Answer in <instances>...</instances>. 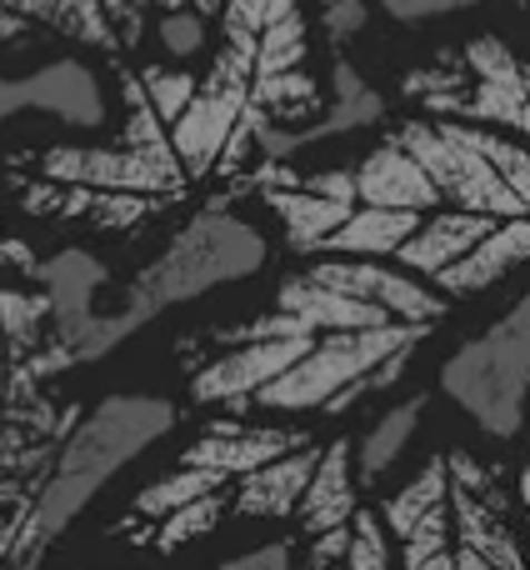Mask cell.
<instances>
[{
	"mask_svg": "<svg viewBox=\"0 0 530 570\" xmlns=\"http://www.w3.org/2000/svg\"><path fill=\"white\" fill-rule=\"evenodd\" d=\"M36 271H40V250L0 210V281H36Z\"/></svg>",
	"mask_w": 530,
	"mask_h": 570,
	"instance_id": "14",
	"label": "cell"
},
{
	"mask_svg": "<svg viewBox=\"0 0 530 570\" xmlns=\"http://www.w3.org/2000/svg\"><path fill=\"white\" fill-rule=\"evenodd\" d=\"M355 455H351V441H331L321 451V465H315L311 485H305L301 505H295V515H301V525L311 535H331V531H345V525L355 521Z\"/></svg>",
	"mask_w": 530,
	"mask_h": 570,
	"instance_id": "9",
	"label": "cell"
},
{
	"mask_svg": "<svg viewBox=\"0 0 530 570\" xmlns=\"http://www.w3.org/2000/svg\"><path fill=\"white\" fill-rule=\"evenodd\" d=\"M475 6H491V0H371V10L391 16L395 26H431V20L465 16Z\"/></svg>",
	"mask_w": 530,
	"mask_h": 570,
	"instance_id": "13",
	"label": "cell"
},
{
	"mask_svg": "<svg viewBox=\"0 0 530 570\" xmlns=\"http://www.w3.org/2000/svg\"><path fill=\"white\" fill-rule=\"evenodd\" d=\"M445 495H451V485H445V465L431 461L411 485H405V491L391 495V505H385V525H391L395 535H411L415 525L425 521V515L441 511Z\"/></svg>",
	"mask_w": 530,
	"mask_h": 570,
	"instance_id": "11",
	"label": "cell"
},
{
	"mask_svg": "<svg viewBox=\"0 0 530 570\" xmlns=\"http://www.w3.org/2000/svg\"><path fill=\"white\" fill-rule=\"evenodd\" d=\"M421 411H425V401H421V395H411V401L391 405V411H385L381 421H375L371 431H365L361 455H355V481L371 485V481H381V475L391 471L395 455H401L405 445H411L415 425H421Z\"/></svg>",
	"mask_w": 530,
	"mask_h": 570,
	"instance_id": "10",
	"label": "cell"
},
{
	"mask_svg": "<svg viewBox=\"0 0 530 570\" xmlns=\"http://www.w3.org/2000/svg\"><path fill=\"white\" fill-rule=\"evenodd\" d=\"M56 305L36 281H0V570H36L40 495L86 405L66 395L76 375Z\"/></svg>",
	"mask_w": 530,
	"mask_h": 570,
	"instance_id": "4",
	"label": "cell"
},
{
	"mask_svg": "<svg viewBox=\"0 0 530 570\" xmlns=\"http://www.w3.org/2000/svg\"><path fill=\"white\" fill-rule=\"evenodd\" d=\"M421 570H455V561H451V556H435V561L421 566Z\"/></svg>",
	"mask_w": 530,
	"mask_h": 570,
	"instance_id": "18",
	"label": "cell"
},
{
	"mask_svg": "<svg viewBox=\"0 0 530 570\" xmlns=\"http://www.w3.org/2000/svg\"><path fill=\"white\" fill-rule=\"evenodd\" d=\"M441 385L485 435L511 441L521 431L530 395V295L445 361Z\"/></svg>",
	"mask_w": 530,
	"mask_h": 570,
	"instance_id": "8",
	"label": "cell"
},
{
	"mask_svg": "<svg viewBox=\"0 0 530 570\" xmlns=\"http://www.w3.org/2000/svg\"><path fill=\"white\" fill-rule=\"evenodd\" d=\"M315 16H321V30H325V46L331 50H345L365 26H371V0H311Z\"/></svg>",
	"mask_w": 530,
	"mask_h": 570,
	"instance_id": "12",
	"label": "cell"
},
{
	"mask_svg": "<svg viewBox=\"0 0 530 570\" xmlns=\"http://www.w3.org/2000/svg\"><path fill=\"white\" fill-rule=\"evenodd\" d=\"M220 570H291V551L285 546H256V551L236 556V561H226Z\"/></svg>",
	"mask_w": 530,
	"mask_h": 570,
	"instance_id": "16",
	"label": "cell"
},
{
	"mask_svg": "<svg viewBox=\"0 0 530 570\" xmlns=\"http://www.w3.org/2000/svg\"><path fill=\"white\" fill-rule=\"evenodd\" d=\"M401 96L421 116H451L530 140V46L506 36H471L425 66L405 70Z\"/></svg>",
	"mask_w": 530,
	"mask_h": 570,
	"instance_id": "7",
	"label": "cell"
},
{
	"mask_svg": "<svg viewBox=\"0 0 530 570\" xmlns=\"http://www.w3.org/2000/svg\"><path fill=\"white\" fill-rule=\"evenodd\" d=\"M241 206L271 256H361L441 295H481L530 266V140L451 116H385L375 130L265 160Z\"/></svg>",
	"mask_w": 530,
	"mask_h": 570,
	"instance_id": "2",
	"label": "cell"
},
{
	"mask_svg": "<svg viewBox=\"0 0 530 570\" xmlns=\"http://www.w3.org/2000/svg\"><path fill=\"white\" fill-rule=\"evenodd\" d=\"M331 60L311 0H226L200 56L106 70L96 130L0 126V210L40 256L76 246L126 281L325 116Z\"/></svg>",
	"mask_w": 530,
	"mask_h": 570,
	"instance_id": "1",
	"label": "cell"
},
{
	"mask_svg": "<svg viewBox=\"0 0 530 570\" xmlns=\"http://www.w3.org/2000/svg\"><path fill=\"white\" fill-rule=\"evenodd\" d=\"M226 0H0V80L50 66L120 70L136 60H190L210 46Z\"/></svg>",
	"mask_w": 530,
	"mask_h": 570,
	"instance_id": "5",
	"label": "cell"
},
{
	"mask_svg": "<svg viewBox=\"0 0 530 570\" xmlns=\"http://www.w3.org/2000/svg\"><path fill=\"white\" fill-rule=\"evenodd\" d=\"M180 411L166 395H146V391H116L106 401H96L80 425L70 431L66 451H60V465L50 475V491L40 495V535L46 546L126 471L130 461L160 445L170 431H176Z\"/></svg>",
	"mask_w": 530,
	"mask_h": 570,
	"instance_id": "6",
	"label": "cell"
},
{
	"mask_svg": "<svg viewBox=\"0 0 530 570\" xmlns=\"http://www.w3.org/2000/svg\"><path fill=\"white\" fill-rule=\"evenodd\" d=\"M455 570H495L491 561H485V556L481 551H475V546H465V551L461 556H455Z\"/></svg>",
	"mask_w": 530,
	"mask_h": 570,
	"instance_id": "17",
	"label": "cell"
},
{
	"mask_svg": "<svg viewBox=\"0 0 530 570\" xmlns=\"http://www.w3.org/2000/svg\"><path fill=\"white\" fill-rule=\"evenodd\" d=\"M451 295L361 256H285L251 311L206 321L180 341L196 405L216 415H341L401 381Z\"/></svg>",
	"mask_w": 530,
	"mask_h": 570,
	"instance_id": "3",
	"label": "cell"
},
{
	"mask_svg": "<svg viewBox=\"0 0 530 570\" xmlns=\"http://www.w3.org/2000/svg\"><path fill=\"white\" fill-rule=\"evenodd\" d=\"M435 556H445V511H431L411 535H405V570L431 566Z\"/></svg>",
	"mask_w": 530,
	"mask_h": 570,
	"instance_id": "15",
	"label": "cell"
}]
</instances>
